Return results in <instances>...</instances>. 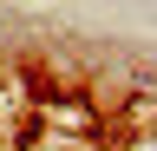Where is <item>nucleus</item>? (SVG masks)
I'll return each mask as SVG.
<instances>
[]
</instances>
